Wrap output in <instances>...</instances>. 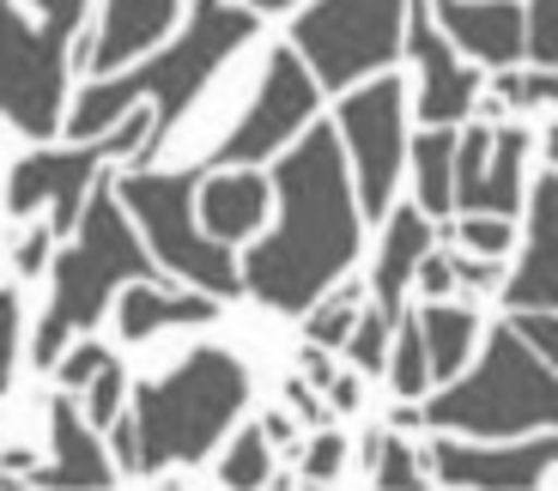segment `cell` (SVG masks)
I'll list each match as a JSON object with an SVG mask.
<instances>
[{"label":"cell","mask_w":558,"mask_h":491,"mask_svg":"<svg viewBox=\"0 0 558 491\" xmlns=\"http://www.w3.org/2000/svg\"><path fill=\"white\" fill-rule=\"evenodd\" d=\"M274 207L279 225L243 255V292L279 316H304L347 280L364 243V207L340 127H304L274 158Z\"/></svg>","instance_id":"cell-1"},{"label":"cell","mask_w":558,"mask_h":491,"mask_svg":"<svg viewBox=\"0 0 558 491\" xmlns=\"http://www.w3.org/2000/svg\"><path fill=\"white\" fill-rule=\"evenodd\" d=\"M255 30H262V13H255L250 0H243V7H231V0H195V7H189V25L170 42H158L146 61L80 85V98H73L61 134H68V140H98V134H110L134 103H146V110H153V140H146V152H140L134 164H153V158L165 152V134L189 115V103L201 98V85L238 56Z\"/></svg>","instance_id":"cell-2"},{"label":"cell","mask_w":558,"mask_h":491,"mask_svg":"<svg viewBox=\"0 0 558 491\" xmlns=\"http://www.w3.org/2000/svg\"><path fill=\"white\" fill-rule=\"evenodd\" d=\"M158 273H165V267H158V255L146 249L134 212H128L122 195H116V176L98 183L92 200H85V212H80V225H73L68 249L49 261V304H43L31 358H37L43 370H56L61 352L110 316V304L122 297V285L158 280Z\"/></svg>","instance_id":"cell-3"},{"label":"cell","mask_w":558,"mask_h":491,"mask_svg":"<svg viewBox=\"0 0 558 491\" xmlns=\"http://www.w3.org/2000/svg\"><path fill=\"white\" fill-rule=\"evenodd\" d=\"M250 407V370L238 352L195 346L182 365L134 389V431H140V474L165 467H201L219 437Z\"/></svg>","instance_id":"cell-4"},{"label":"cell","mask_w":558,"mask_h":491,"mask_svg":"<svg viewBox=\"0 0 558 491\" xmlns=\"http://www.w3.org/2000/svg\"><path fill=\"white\" fill-rule=\"evenodd\" d=\"M425 425L456 437L558 431V365H546L517 328L498 322L474 370L437 382V394L425 401Z\"/></svg>","instance_id":"cell-5"},{"label":"cell","mask_w":558,"mask_h":491,"mask_svg":"<svg viewBox=\"0 0 558 491\" xmlns=\"http://www.w3.org/2000/svg\"><path fill=\"white\" fill-rule=\"evenodd\" d=\"M92 0H49L37 19L19 0H0V122L25 140H56L68 127L73 37Z\"/></svg>","instance_id":"cell-6"},{"label":"cell","mask_w":558,"mask_h":491,"mask_svg":"<svg viewBox=\"0 0 558 491\" xmlns=\"http://www.w3.org/2000/svg\"><path fill=\"white\" fill-rule=\"evenodd\" d=\"M116 195L134 212L146 249L158 255L165 273L201 285L213 297H238L243 292V261L231 255V243H219L207 225H201V176L189 170H153L134 164L116 176Z\"/></svg>","instance_id":"cell-7"},{"label":"cell","mask_w":558,"mask_h":491,"mask_svg":"<svg viewBox=\"0 0 558 491\" xmlns=\"http://www.w3.org/2000/svg\"><path fill=\"white\" fill-rule=\"evenodd\" d=\"M146 140H153V110L134 103V110H128L110 134H98V140L37 146V152H25L13 170H7V212H13V219H25V212H49L56 237H73V225H80L92 188L104 183V170L122 164V158H140Z\"/></svg>","instance_id":"cell-8"},{"label":"cell","mask_w":558,"mask_h":491,"mask_svg":"<svg viewBox=\"0 0 558 491\" xmlns=\"http://www.w3.org/2000/svg\"><path fill=\"white\" fill-rule=\"evenodd\" d=\"M407 7L413 0H310L292 19V49L322 91H352L407 49Z\"/></svg>","instance_id":"cell-9"},{"label":"cell","mask_w":558,"mask_h":491,"mask_svg":"<svg viewBox=\"0 0 558 491\" xmlns=\"http://www.w3.org/2000/svg\"><path fill=\"white\" fill-rule=\"evenodd\" d=\"M335 127H340V146H347L364 219H389L395 183L407 170V85L395 73H377V79L340 91Z\"/></svg>","instance_id":"cell-10"},{"label":"cell","mask_w":558,"mask_h":491,"mask_svg":"<svg viewBox=\"0 0 558 491\" xmlns=\"http://www.w3.org/2000/svg\"><path fill=\"white\" fill-rule=\"evenodd\" d=\"M316 103H322V85H316V73L304 67V56H298L292 42L274 49L250 110H243L238 127L219 140V164H267V158H279L310 122H316Z\"/></svg>","instance_id":"cell-11"},{"label":"cell","mask_w":558,"mask_h":491,"mask_svg":"<svg viewBox=\"0 0 558 491\" xmlns=\"http://www.w3.org/2000/svg\"><path fill=\"white\" fill-rule=\"evenodd\" d=\"M407 56H413V110L425 127H461L480 103V73L461 61V49L444 37L425 0L407 7Z\"/></svg>","instance_id":"cell-12"},{"label":"cell","mask_w":558,"mask_h":491,"mask_svg":"<svg viewBox=\"0 0 558 491\" xmlns=\"http://www.w3.org/2000/svg\"><path fill=\"white\" fill-rule=\"evenodd\" d=\"M522 164H529V134L522 127L474 122L461 127L456 146V212H504L517 219L522 207Z\"/></svg>","instance_id":"cell-13"},{"label":"cell","mask_w":558,"mask_h":491,"mask_svg":"<svg viewBox=\"0 0 558 491\" xmlns=\"http://www.w3.org/2000/svg\"><path fill=\"white\" fill-rule=\"evenodd\" d=\"M558 467V431L529 437V443H510V437H486V443H461L456 431H437L432 443V474L444 486H541L546 474Z\"/></svg>","instance_id":"cell-14"},{"label":"cell","mask_w":558,"mask_h":491,"mask_svg":"<svg viewBox=\"0 0 558 491\" xmlns=\"http://www.w3.org/2000/svg\"><path fill=\"white\" fill-rule=\"evenodd\" d=\"M432 19L480 67H517L529 56V7L522 0H432Z\"/></svg>","instance_id":"cell-15"},{"label":"cell","mask_w":558,"mask_h":491,"mask_svg":"<svg viewBox=\"0 0 558 491\" xmlns=\"http://www.w3.org/2000/svg\"><path fill=\"white\" fill-rule=\"evenodd\" d=\"M177 19H182V0H104L98 30L85 42V73L104 79V73H122L134 61H146L177 30Z\"/></svg>","instance_id":"cell-16"},{"label":"cell","mask_w":558,"mask_h":491,"mask_svg":"<svg viewBox=\"0 0 558 491\" xmlns=\"http://www.w3.org/2000/svg\"><path fill=\"white\" fill-rule=\"evenodd\" d=\"M510 309H558V170L529 188V249L522 267L504 280Z\"/></svg>","instance_id":"cell-17"},{"label":"cell","mask_w":558,"mask_h":491,"mask_svg":"<svg viewBox=\"0 0 558 491\" xmlns=\"http://www.w3.org/2000/svg\"><path fill=\"white\" fill-rule=\"evenodd\" d=\"M49 450H56V462L25 479H37V486H110V479H122L110 443H98V425L73 407V389L49 401Z\"/></svg>","instance_id":"cell-18"},{"label":"cell","mask_w":558,"mask_h":491,"mask_svg":"<svg viewBox=\"0 0 558 491\" xmlns=\"http://www.w3.org/2000/svg\"><path fill=\"white\" fill-rule=\"evenodd\" d=\"M437 249V231H432V212L407 200V207H389L383 219V249H377V267H371V292H377V309L401 322L407 316V285H413L418 261Z\"/></svg>","instance_id":"cell-19"},{"label":"cell","mask_w":558,"mask_h":491,"mask_svg":"<svg viewBox=\"0 0 558 491\" xmlns=\"http://www.w3.org/2000/svg\"><path fill=\"white\" fill-rule=\"evenodd\" d=\"M274 200V176H262V164H219L213 176H201V225L219 243H250L267 219Z\"/></svg>","instance_id":"cell-20"},{"label":"cell","mask_w":558,"mask_h":491,"mask_svg":"<svg viewBox=\"0 0 558 491\" xmlns=\"http://www.w3.org/2000/svg\"><path fill=\"white\" fill-rule=\"evenodd\" d=\"M225 297L201 292V285H189V292H165L158 280H134L122 285V297H116V328H122L128 346H140V340L165 334V328H207L213 316H219Z\"/></svg>","instance_id":"cell-21"},{"label":"cell","mask_w":558,"mask_h":491,"mask_svg":"<svg viewBox=\"0 0 558 491\" xmlns=\"http://www.w3.org/2000/svg\"><path fill=\"white\" fill-rule=\"evenodd\" d=\"M418 328H425V352H432V382L461 377V365L474 358L480 340V316L468 304H449V297H432L418 309Z\"/></svg>","instance_id":"cell-22"},{"label":"cell","mask_w":558,"mask_h":491,"mask_svg":"<svg viewBox=\"0 0 558 491\" xmlns=\"http://www.w3.org/2000/svg\"><path fill=\"white\" fill-rule=\"evenodd\" d=\"M456 146H461V134L456 127H425L413 140V200L432 219H449L456 212Z\"/></svg>","instance_id":"cell-23"},{"label":"cell","mask_w":558,"mask_h":491,"mask_svg":"<svg viewBox=\"0 0 558 491\" xmlns=\"http://www.w3.org/2000/svg\"><path fill=\"white\" fill-rule=\"evenodd\" d=\"M389 382H395V394H401V401L432 394V352H425V328H418V316H401V322H395Z\"/></svg>","instance_id":"cell-24"},{"label":"cell","mask_w":558,"mask_h":491,"mask_svg":"<svg viewBox=\"0 0 558 491\" xmlns=\"http://www.w3.org/2000/svg\"><path fill=\"white\" fill-rule=\"evenodd\" d=\"M219 479L238 486V491L267 486V479H274V437H267L262 425H243V431L231 437V450L219 455Z\"/></svg>","instance_id":"cell-25"},{"label":"cell","mask_w":558,"mask_h":491,"mask_svg":"<svg viewBox=\"0 0 558 491\" xmlns=\"http://www.w3.org/2000/svg\"><path fill=\"white\" fill-rule=\"evenodd\" d=\"M364 474H371V486H389V491H413L418 479H425L413 443H407L401 431H383V437L364 443Z\"/></svg>","instance_id":"cell-26"},{"label":"cell","mask_w":558,"mask_h":491,"mask_svg":"<svg viewBox=\"0 0 558 491\" xmlns=\"http://www.w3.org/2000/svg\"><path fill=\"white\" fill-rule=\"evenodd\" d=\"M359 316H364V304H359V292H328L322 304H310L304 309V340H316V346H347L352 340V328H359Z\"/></svg>","instance_id":"cell-27"},{"label":"cell","mask_w":558,"mask_h":491,"mask_svg":"<svg viewBox=\"0 0 558 491\" xmlns=\"http://www.w3.org/2000/svg\"><path fill=\"white\" fill-rule=\"evenodd\" d=\"M389 346H395V316H383L377 304L359 316V328H352V340L340 352L352 358V370H364V377H377V370H389Z\"/></svg>","instance_id":"cell-28"},{"label":"cell","mask_w":558,"mask_h":491,"mask_svg":"<svg viewBox=\"0 0 558 491\" xmlns=\"http://www.w3.org/2000/svg\"><path fill=\"white\" fill-rule=\"evenodd\" d=\"M492 98L510 103V110H546V103H558V67H498V79H492Z\"/></svg>","instance_id":"cell-29"},{"label":"cell","mask_w":558,"mask_h":491,"mask_svg":"<svg viewBox=\"0 0 558 491\" xmlns=\"http://www.w3.org/2000/svg\"><path fill=\"white\" fill-rule=\"evenodd\" d=\"M80 394H85V419L98 425V431H110V425L122 419V401H128V370H122V358H110V365L85 382Z\"/></svg>","instance_id":"cell-30"},{"label":"cell","mask_w":558,"mask_h":491,"mask_svg":"<svg viewBox=\"0 0 558 491\" xmlns=\"http://www.w3.org/2000/svg\"><path fill=\"white\" fill-rule=\"evenodd\" d=\"M449 237L468 255H510V237H517V231H510L504 212H461V225L449 231Z\"/></svg>","instance_id":"cell-31"},{"label":"cell","mask_w":558,"mask_h":491,"mask_svg":"<svg viewBox=\"0 0 558 491\" xmlns=\"http://www.w3.org/2000/svg\"><path fill=\"white\" fill-rule=\"evenodd\" d=\"M19 352H25V304L13 285H0V394L19 377Z\"/></svg>","instance_id":"cell-32"},{"label":"cell","mask_w":558,"mask_h":491,"mask_svg":"<svg viewBox=\"0 0 558 491\" xmlns=\"http://www.w3.org/2000/svg\"><path fill=\"white\" fill-rule=\"evenodd\" d=\"M110 358H116V352L104 346V340H85V334H80V340H73V346L56 358V382H61V389H73V394H80L85 382H92L104 365H110Z\"/></svg>","instance_id":"cell-33"},{"label":"cell","mask_w":558,"mask_h":491,"mask_svg":"<svg viewBox=\"0 0 558 491\" xmlns=\"http://www.w3.org/2000/svg\"><path fill=\"white\" fill-rule=\"evenodd\" d=\"M529 61L558 67V0H529Z\"/></svg>","instance_id":"cell-34"},{"label":"cell","mask_w":558,"mask_h":491,"mask_svg":"<svg viewBox=\"0 0 558 491\" xmlns=\"http://www.w3.org/2000/svg\"><path fill=\"white\" fill-rule=\"evenodd\" d=\"M340 467H347V437H340V431L310 437V450H304V479H310V486H328V479H340Z\"/></svg>","instance_id":"cell-35"},{"label":"cell","mask_w":558,"mask_h":491,"mask_svg":"<svg viewBox=\"0 0 558 491\" xmlns=\"http://www.w3.org/2000/svg\"><path fill=\"white\" fill-rule=\"evenodd\" d=\"M510 328L541 352L546 365H558V309H510Z\"/></svg>","instance_id":"cell-36"},{"label":"cell","mask_w":558,"mask_h":491,"mask_svg":"<svg viewBox=\"0 0 558 491\" xmlns=\"http://www.w3.org/2000/svg\"><path fill=\"white\" fill-rule=\"evenodd\" d=\"M413 280H418V292H425V297H449V292H456V255H425V261H418V273H413Z\"/></svg>","instance_id":"cell-37"},{"label":"cell","mask_w":558,"mask_h":491,"mask_svg":"<svg viewBox=\"0 0 558 491\" xmlns=\"http://www.w3.org/2000/svg\"><path fill=\"white\" fill-rule=\"evenodd\" d=\"M504 255H468V249H456V280L461 285H474V292H492V285L504 280Z\"/></svg>","instance_id":"cell-38"},{"label":"cell","mask_w":558,"mask_h":491,"mask_svg":"<svg viewBox=\"0 0 558 491\" xmlns=\"http://www.w3.org/2000/svg\"><path fill=\"white\" fill-rule=\"evenodd\" d=\"M49 249H56V225H37V231H31V237L13 249V267L31 280V273H43V267H49Z\"/></svg>","instance_id":"cell-39"},{"label":"cell","mask_w":558,"mask_h":491,"mask_svg":"<svg viewBox=\"0 0 558 491\" xmlns=\"http://www.w3.org/2000/svg\"><path fill=\"white\" fill-rule=\"evenodd\" d=\"M104 443H110V455H116V467H122V474H140V431H134V413H122V419L110 425V437H104Z\"/></svg>","instance_id":"cell-40"},{"label":"cell","mask_w":558,"mask_h":491,"mask_svg":"<svg viewBox=\"0 0 558 491\" xmlns=\"http://www.w3.org/2000/svg\"><path fill=\"white\" fill-rule=\"evenodd\" d=\"M304 382H316V389H328V382H335V365H328V346H316V340L304 346Z\"/></svg>","instance_id":"cell-41"},{"label":"cell","mask_w":558,"mask_h":491,"mask_svg":"<svg viewBox=\"0 0 558 491\" xmlns=\"http://www.w3.org/2000/svg\"><path fill=\"white\" fill-rule=\"evenodd\" d=\"M328 401H335L340 413H352V407H359V401H364V394H359V370H347V377H335V382H328Z\"/></svg>","instance_id":"cell-42"},{"label":"cell","mask_w":558,"mask_h":491,"mask_svg":"<svg viewBox=\"0 0 558 491\" xmlns=\"http://www.w3.org/2000/svg\"><path fill=\"white\" fill-rule=\"evenodd\" d=\"M286 394H292V407L304 413V419H322V401H316V394H310V382H292V389H286Z\"/></svg>","instance_id":"cell-43"},{"label":"cell","mask_w":558,"mask_h":491,"mask_svg":"<svg viewBox=\"0 0 558 491\" xmlns=\"http://www.w3.org/2000/svg\"><path fill=\"white\" fill-rule=\"evenodd\" d=\"M267 437H274V443H286V437H292V419H286V413H267V425H262Z\"/></svg>","instance_id":"cell-44"},{"label":"cell","mask_w":558,"mask_h":491,"mask_svg":"<svg viewBox=\"0 0 558 491\" xmlns=\"http://www.w3.org/2000/svg\"><path fill=\"white\" fill-rule=\"evenodd\" d=\"M546 164L558 170V127H546Z\"/></svg>","instance_id":"cell-45"},{"label":"cell","mask_w":558,"mask_h":491,"mask_svg":"<svg viewBox=\"0 0 558 491\" xmlns=\"http://www.w3.org/2000/svg\"><path fill=\"white\" fill-rule=\"evenodd\" d=\"M255 13H279V7H298V0H250Z\"/></svg>","instance_id":"cell-46"},{"label":"cell","mask_w":558,"mask_h":491,"mask_svg":"<svg viewBox=\"0 0 558 491\" xmlns=\"http://www.w3.org/2000/svg\"><path fill=\"white\" fill-rule=\"evenodd\" d=\"M25 7H49V0H25Z\"/></svg>","instance_id":"cell-47"}]
</instances>
